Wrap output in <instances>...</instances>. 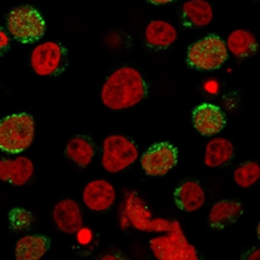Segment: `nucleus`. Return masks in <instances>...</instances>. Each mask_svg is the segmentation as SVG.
Listing matches in <instances>:
<instances>
[{
	"mask_svg": "<svg viewBox=\"0 0 260 260\" xmlns=\"http://www.w3.org/2000/svg\"><path fill=\"white\" fill-rule=\"evenodd\" d=\"M147 95L141 73L129 66L116 69L101 88V103L110 110H125L137 106Z\"/></svg>",
	"mask_w": 260,
	"mask_h": 260,
	"instance_id": "nucleus-1",
	"label": "nucleus"
},
{
	"mask_svg": "<svg viewBox=\"0 0 260 260\" xmlns=\"http://www.w3.org/2000/svg\"><path fill=\"white\" fill-rule=\"evenodd\" d=\"M36 137V122L28 113H14L0 119V150L9 155L25 152Z\"/></svg>",
	"mask_w": 260,
	"mask_h": 260,
	"instance_id": "nucleus-2",
	"label": "nucleus"
},
{
	"mask_svg": "<svg viewBox=\"0 0 260 260\" xmlns=\"http://www.w3.org/2000/svg\"><path fill=\"white\" fill-rule=\"evenodd\" d=\"M152 254L159 260H198L200 254L192 245L177 220L171 221V229L149 242Z\"/></svg>",
	"mask_w": 260,
	"mask_h": 260,
	"instance_id": "nucleus-3",
	"label": "nucleus"
},
{
	"mask_svg": "<svg viewBox=\"0 0 260 260\" xmlns=\"http://www.w3.org/2000/svg\"><path fill=\"white\" fill-rule=\"evenodd\" d=\"M8 33L21 43H31L45 36L46 22L38 9L28 5L14 8L6 17Z\"/></svg>",
	"mask_w": 260,
	"mask_h": 260,
	"instance_id": "nucleus-4",
	"label": "nucleus"
},
{
	"mask_svg": "<svg viewBox=\"0 0 260 260\" xmlns=\"http://www.w3.org/2000/svg\"><path fill=\"white\" fill-rule=\"evenodd\" d=\"M171 221L167 219H153L152 211L136 192H128L122 207V228L128 224L141 232H168Z\"/></svg>",
	"mask_w": 260,
	"mask_h": 260,
	"instance_id": "nucleus-5",
	"label": "nucleus"
},
{
	"mask_svg": "<svg viewBox=\"0 0 260 260\" xmlns=\"http://www.w3.org/2000/svg\"><path fill=\"white\" fill-rule=\"evenodd\" d=\"M226 42L217 35H210L190 45L187 51V64L197 70L211 72L217 70L228 60Z\"/></svg>",
	"mask_w": 260,
	"mask_h": 260,
	"instance_id": "nucleus-6",
	"label": "nucleus"
},
{
	"mask_svg": "<svg viewBox=\"0 0 260 260\" xmlns=\"http://www.w3.org/2000/svg\"><path fill=\"white\" fill-rule=\"evenodd\" d=\"M137 159H139V149L131 139L115 134V136H109L103 141L101 165L107 173L110 174L120 173L128 167H131Z\"/></svg>",
	"mask_w": 260,
	"mask_h": 260,
	"instance_id": "nucleus-7",
	"label": "nucleus"
},
{
	"mask_svg": "<svg viewBox=\"0 0 260 260\" xmlns=\"http://www.w3.org/2000/svg\"><path fill=\"white\" fill-rule=\"evenodd\" d=\"M66 51L57 42H43L30 55V66L38 76H54L64 67Z\"/></svg>",
	"mask_w": 260,
	"mask_h": 260,
	"instance_id": "nucleus-8",
	"label": "nucleus"
},
{
	"mask_svg": "<svg viewBox=\"0 0 260 260\" xmlns=\"http://www.w3.org/2000/svg\"><path fill=\"white\" fill-rule=\"evenodd\" d=\"M140 164L143 171L150 177L165 176L177 164V149L170 143H158L141 155Z\"/></svg>",
	"mask_w": 260,
	"mask_h": 260,
	"instance_id": "nucleus-9",
	"label": "nucleus"
},
{
	"mask_svg": "<svg viewBox=\"0 0 260 260\" xmlns=\"http://www.w3.org/2000/svg\"><path fill=\"white\" fill-rule=\"evenodd\" d=\"M192 120L195 129L205 137L217 136L226 126V116L220 107L210 103L200 104L192 113Z\"/></svg>",
	"mask_w": 260,
	"mask_h": 260,
	"instance_id": "nucleus-10",
	"label": "nucleus"
},
{
	"mask_svg": "<svg viewBox=\"0 0 260 260\" xmlns=\"http://www.w3.org/2000/svg\"><path fill=\"white\" fill-rule=\"evenodd\" d=\"M83 204L92 211H107L116 201V190L107 180L89 181L82 192Z\"/></svg>",
	"mask_w": 260,
	"mask_h": 260,
	"instance_id": "nucleus-11",
	"label": "nucleus"
},
{
	"mask_svg": "<svg viewBox=\"0 0 260 260\" xmlns=\"http://www.w3.org/2000/svg\"><path fill=\"white\" fill-rule=\"evenodd\" d=\"M52 219L62 234H78L83 226V217L79 204L75 200L60 201L52 210Z\"/></svg>",
	"mask_w": 260,
	"mask_h": 260,
	"instance_id": "nucleus-12",
	"label": "nucleus"
},
{
	"mask_svg": "<svg viewBox=\"0 0 260 260\" xmlns=\"http://www.w3.org/2000/svg\"><path fill=\"white\" fill-rule=\"evenodd\" d=\"M35 174V164L27 156L0 160V180L14 186L27 184Z\"/></svg>",
	"mask_w": 260,
	"mask_h": 260,
	"instance_id": "nucleus-13",
	"label": "nucleus"
},
{
	"mask_svg": "<svg viewBox=\"0 0 260 260\" xmlns=\"http://www.w3.org/2000/svg\"><path fill=\"white\" fill-rule=\"evenodd\" d=\"M177 207L186 213H195L205 204V190L197 180H184L174 192Z\"/></svg>",
	"mask_w": 260,
	"mask_h": 260,
	"instance_id": "nucleus-14",
	"label": "nucleus"
},
{
	"mask_svg": "<svg viewBox=\"0 0 260 260\" xmlns=\"http://www.w3.org/2000/svg\"><path fill=\"white\" fill-rule=\"evenodd\" d=\"M95 144L86 136H75L66 144L64 155L80 168H86L95 156Z\"/></svg>",
	"mask_w": 260,
	"mask_h": 260,
	"instance_id": "nucleus-15",
	"label": "nucleus"
},
{
	"mask_svg": "<svg viewBox=\"0 0 260 260\" xmlns=\"http://www.w3.org/2000/svg\"><path fill=\"white\" fill-rule=\"evenodd\" d=\"M146 43L152 48L165 49L177 39V30L170 22L162 20L150 21L144 31Z\"/></svg>",
	"mask_w": 260,
	"mask_h": 260,
	"instance_id": "nucleus-16",
	"label": "nucleus"
},
{
	"mask_svg": "<svg viewBox=\"0 0 260 260\" xmlns=\"http://www.w3.org/2000/svg\"><path fill=\"white\" fill-rule=\"evenodd\" d=\"M51 247V241L43 235H25L17 241L15 257L18 260L42 259Z\"/></svg>",
	"mask_w": 260,
	"mask_h": 260,
	"instance_id": "nucleus-17",
	"label": "nucleus"
},
{
	"mask_svg": "<svg viewBox=\"0 0 260 260\" xmlns=\"http://www.w3.org/2000/svg\"><path fill=\"white\" fill-rule=\"evenodd\" d=\"M234 158V144L228 139L214 137L205 146L204 164L208 168H219L226 165Z\"/></svg>",
	"mask_w": 260,
	"mask_h": 260,
	"instance_id": "nucleus-18",
	"label": "nucleus"
},
{
	"mask_svg": "<svg viewBox=\"0 0 260 260\" xmlns=\"http://www.w3.org/2000/svg\"><path fill=\"white\" fill-rule=\"evenodd\" d=\"M181 12L184 22L193 27H205L214 18L213 6L207 0H187Z\"/></svg>",
	"mask_w": 260,
	"mask_h": 260,
	"instance_id": "nucleus-19",
	"label": "nucleus"
},
{
	"mask_svg": "<svg viewBox=\"0 0 260 260\" xmlns=\"http://www.w3.org/2000/svg\"><path fill=\"white\" fill-rule=\"evenodd\" d=\"M242 214V204L235 200H223L216 202L208 214V221L213 228H224L235 221Z\"/></svg>",
	"mask_w": 260,
	"mask_h": 260,
	"instance_id": "nucleus-20",
	"label": "nucleus"
},
{
	"mask_svg": "<svg viewBox=\"0 0 260 260\" xmlns=\"http://www.w3.org/2000/svg\"><path fill=\"white\" fill-rule=\"evenodd\" d=\"M226 48L228 52H231L237 58H245L257 51V39L251 31L238 28L228 36Z\"/></svg>",
	"mask_w": 260,
	"mask_h": 260,
	"instance_id": "nucleus-21",
	"label": "nucleus"
},
{
	"mask_svg": "<svg viewBox=\"0 0 260 260\" xmlns=\"http://www.w3.org/2000/svg\"><path fill=\"white\" fill-rule=\"evenodd\" d=\"M260 179V167L257 162L254 160H248L238 165L234 171V181L240 186V187H251L253 184H256Z\"/></svg>",
	"mask_w": 260,
	"mask_h": 260,
	"instance_id": "nucleus-22",
	"label": "nucleus"
},
{
	"mask_svg": "<svg viewBox=\"0 0 260 260\" xmlns=\"http://www.w3.org/2000/svg\"><path fill=\"white\" fill-rule=\"evenodd\" d=\"M35 217L28 210L24 208H14L9 213V224L11 229L15 232H25L33 226Z\"/></svg>",
	"mask_w": 260,
	"mask_h": 260,
	"instance_id": "nucleus-23",
	"label": "nucleus"
},
{
	"mask_svg": "<svg viewBox=\"0 0 260 260\" xmlns=\"http://www.w3.org/2000/svg\"><path fill=\"white\" fill-rule=\"evenodd\" d=\"M9 45H11V35L8 33V30L0 27V55H3L8 51Z\"/></svg>",
	"mask_w": 260,
	"mask_h": 260,
	"instance_id": "nucleus-24",
	"label": "nucleus"
},
{
	"mask_svg": "<svg viewBox=\"0 0 260 260\" xmlns=\"http://www.w3.org/2000/svg\"><path fill=\"white\" fill-rule=\"evenodd\" d=\"M245 259L247 260H259L260 259L259 248H254V250H253V253H248V254L245 256Z\"/></svg>",
	"mask_w": 260,
	"mask_h": 260,
	"instance_id": "nucleus-25",
	"label": "nucleus"
},
{
	"mask_svg": "<svg viewBox=\"0 0 260 260\" xmlns=\"http://www.w3.org/2000/svg\"><path fill=\"white\" fill-rule=\"evenodd\" d=\"M101 259L103 260H118L120 259V256H115V254H106V256H101Z\"/></svg>",
	"mask_w": 260,
	"mask_h": 260,
	"instance_id": "nucleus-26",
	"label": "nucleus"
},
{
	"mask_svg": "<svg viewBox=\"0 0 260 260\" xmlns=\"http://www.w3.org/2000/svg\"><path fill=\"white\" fill-rule=\"evenodd\" d=\"M149 2L153 3V5H167V3H171L174 0H149Z\"/></svg>",
	"mask_w": 260,
	"mask_h": 260,
	"instance_id": "nucleus-27",
	"label": "nucleus"
}]
</instances>
